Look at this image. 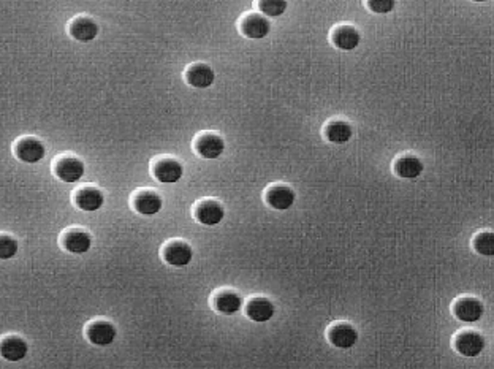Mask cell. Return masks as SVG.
<instances>
[{"instance_id":"6da1fadb","label":"cell","mask_w":494,"mask_h":369,"mask_svg":"<svg viewBox=\"0 0 494 369\" xmlns=\"http://www.w3.org/2000/svg\"><path fill=\"white\" fill-rule=\"evenodd\" d=\"M84 162L75 156H65L59 159L57 163L54 165V173H56L60 181H64V183L67 184L78 183L80 179H82V176H84Z\"/></svg>"},{"instance_id":"7a4b0ae2","label":"cell","mask_w":494,"mask_h":369,"mask_svg":"<svg viewBox=\"0 0 494 369\" xmlns=\"http://www.w3.org/2000/svg\"><path fill=\"white\" fill-rule=\"evenodd\" d=\"M46 156V147L43 143L34 138V136H26L16 145V157L24 163H38Z\"/></svg>"},{"instance_id":"3957f363","label":"cell","mask_w":494,"mask_h":369,"mask_svg":"<svg viewBox=\"0 0 494 369\" xmlns=\"http://www.w3.org/2000/svg\"><path fill=\"white\" fill-rule=\"evenodd\" d=\"M163 258L172 267H187L194 258V251L185 241H173L163 249Z\"/></svg>"},{"instance_id":"277c9868","label":"cell","mask_w":494,"mask_h":369,"mask_svg":"<svg viewBox=\"0 0 494 369\" xmlns=\"http://www.w3.org/2000/svg\"><path fill=\"white\" fill-rule=\"evenodd\" d=\"M87 339L91 341L94 345L107 347L116 339L118 330L111 322L108 321H95L92 322L86 330Z\"/></svg>"},{"instance_id":"5b68a950","label":"cell","mask_w":494,"mask_h":369,"mask_svg":"<svg viewBox=\"0 0 494 369\" xmlns=\"http://www.w3.org/2000/svg\"><path fill=\"white\" fill-rule=\"evenodd\" d=\"M184 167L176 159H162L154 165V176L163 184H174L183 178Z\"/></svg>"},{"instance_id":"8992f818","label":"cell","mask_w":494,"mask_h":369,"mask_svg":"<svg viewBox=\"0 0 494 369\" xmlns=\"http://www.w3.org/2000/svg\"><path fill=\"white\" fill-rule=\"evenodd\" d=\"M62 246L70 254H86L92 247V238L86 230L71 228L64 235Z\"/></svg>"},{"instance_id":"52a82bcc","label":"cell","mask_w":494,"mask_h":369,"mask_svg":"<svg viewBox=\"0 0 494 369\" xmlns=\"http://www.w3.org/2000/svg\"><path fill=\"white\" fill-rule=\"evenodd\" d=\"M328 338L338 349H350L358 341V332L350 323H336L329 328Z\"/></svg>"},{"instance_id":"ba28073f","label":"cell","mask_w":494,"mask_h":369,"mask_svg":"<svg viewBox=\"0 0 494 369\" xmlns=\"http://www.w3.org/2000/svg\"><path fill=\"white\" fill-rule=\"evenodd\" d=\"M241 32L252 40H262L271 32V23L262 15H249L241 23Z\"/></svg>"},{"instance_id":"9c48e42d","label":"cell","mask_w":494,"mask_h":369,"mask_svg":"<svg viewBox=\"0 0 494 369\" xmlns=\"http://www.w3.org/2000/svg\"><path fill=\"white\" fill-rule=\"evenodd\" d=\"M195 217L199 222L206 225V227H214V225L221 224L225 217V209L221 203L216 200H205L196 206Z\"/></svg>"},{"instance_id":"30bf717a","label":"cell","mask_w":494,"mask_h":369,"mask_svg":"<svg viewBox=\"0 0 494 369\" xmlns=\"http://www.w3.org/2000/svg\"><path fill=\"white\" fill-rule=\"evenodd\" d=\"M455 347H457V350L461 355L474 358V357H479L483 349H485V339H483V336L477 332H464L457 338Z\"/></svg>"},{"instance_id":"8fae6325","label":"cell","mask_w":494,"mask_h":369,"mask_svg":"<svg viewBox=\"0 0 494 369\" xmlns=\"http://www.w3.org/2000/svg\"><path fill=\"white\" fill-rule=\"evenodd\" d=\"M295 198V190L292 187L284 184L273 186L271 189L266 192V203L273 209H277V211H287L289 208H292Z\"/></svg>"},{"instance_id":"7c38bea8","label":"cell","mask_w":494,"mask_h":369,"mask_svg":"<svg viewBox=\"0 0 494 369\" xmlns=\"http://www.w3.org/2000/svg\"><path fill=\"white\" fill-rule=\"evenodd\" d=\"M196 152L200 154L206 161H214L219 159L225 151V143L222 136L217 134H203L199 140H196Z\"/></svg>"},{"instance_id":"4fadbf2b","label":"cell","mask_w":494,"mask_h":369,"mask_svg":"<svg viewBox=\"0 0 494 369\" xmlns=\"http://www.w3.org/2000/svg\"><path fill=\"white\" fill-rule=\"evenodd\" d=\"M75 203L82 211H98L105 203V195L97 187H82L76 192Z\"/></svg>"},{"instance_id":"5bb4252c","label":"cell","mask_w":494,"mask_h":369,"mask_svg":"<svg viewBox=\"0 0 494 369\" xmlns=\"http://www.w3.org/2000/svg\"><path fill=\"white\" fill-rule=\"evenodd\" d=\"M453 311L461 322L474 323L479 322L483 316V305L477 298H461L457 301Z\"/></svg>"},{"instance_id":"9a60e30c","label":"cell","mask_w":494,"mask_h":369,"mask_svg":"<svg viewBox=\"0 0 494 369\" xmlns=\"http://www.w3.org/2000/svg\"><path fill=\"white\" fill-rule=\"evenodd\" d=\"M274 311L276 309H274L273 303L268 298H263V296L252 298L249 303H247V307H246L247 317L257 323H265L268 321H271L274 316Z\"/></svg>"},{"instance_id":"2e32d148","label":"cell","mask_w":494,"mask_h":369,"mask_svg":"<svg viewBox=\"0 0 494 369\" xmlns=\"http://www.w3.org/2000/svg\"><path fill=\"white\" fill-rule=\"evenodd\" d=\"M70 35L75 38V40L87 43L95 40V37L98 35V26L92 18H87V16H80L76 18L70 26Z\"/></svg>"},{"instance_id":"e0dca14e","label":"cell","mask_w":494,"mask_h":369,"mask_svg":"<svg viewBox=\"0 0 494 369\" xmlns=\"http://www.w3.org/2000/svg\"><path fill=\"white\" fill-rule=\"evenodd\" d=\"M162 197L152 190H143L134 198V206L136 213L143 216H154L162 209Z\"/></svg>"},{"instance_id":"ac0fdd59","label":"cell","mask_w":494,"mask_h":369,"mask_svg":"<svg viewBox=\"0 0 494 369\" xmlns=\"http://www.w3.org/2000/svg\"><path fill=\"white\" fill-rule=\"evenodd\" d=\"M185 78H187V82L192 87L208 89V87L212 86L216 75H214V70L208 64H194L192 67H189Z\"/></svg>"},{"instance_id":"d6986e66","label":"cell","mask_w":494,"mask_h":369,"mask_svg":"<svg viewBox=\"0 0 494 369\" xmlns=\"http://www.w3.org/2000/svg\"><path fill=\"white\" fill-rule=\"evenodd\" d=\"M423 170H425L423 162H421L417 156H412V154L399 157L396 161V165H394V172H396L399 178H404V179L419 178V176L423 173Z\"/></svg>"},{"instance_id":"ffe728a7","label":"cell","mask_w":494,"mask_h":369,"mask_svg":"<svg viewBox=\"0 0 494 369\" xmlns=\"http://www.w3.org/2000/svg\"><path fill=\"white\" fill-rule=\"evenodd\" d=\"M0 350H2V357L5 360L19 361L27 355L29 345H27L26 341L19 338V336H7V338H3L2 341Z\"/></svg>"},{"instance_id":"44dd1931","label":"cell","mask_w":494,"mask_h":369,"mask_svg":"<svg viewBox=\"0 0 494 369\" xmlns=\"http://www.w3.org/2000/svg\"><path fill=\"white\" fill-rule=\"evenodd\" d=\"M361 42V34L354 26H341L334 30L333 43L342 51H352Z\"/></svg>"},{"instance_id":"7402d4cb","label":"cell","mask_w":494,"mask_h":369,"mask_svg":"<svg viewBox=\"0 0 494 369\" xmlns=\"http://www.w3.org/2000/svg\"><path fill=\"white\" fill-rule=\"evenodd\" d=\"M214 307L217 312L223 314V316H233L243 307V298L232 290L221 291L214 300Z\"/></svg>"},{"instance_id":"603a6c76","label":"cell","mask_w":494,"mask_h":369,"mask_svg":"<svg viewBox=\"0 0 494 369\" xmlns=\"http://www.w3.org/2000/svg\"><path fill=\"white\" fill-rule=\"evenodd\" d=\"M354 130L350 127L349 123L345 120H333L329 123L325 129V136L328 141L336 143V145H344L350 138H352Z\"/></svg>"},{"instance_id":"cb8c5ba5","label":"cell","mask_w":494,"mask_h":369,"mask_svg":"<svg viewBox=\"0 0 494 369\" xmlns=\"http://www.w3.org/2000/svg\"><path fill=\"white\" fill-rule=\"evenodd\" d=\"M474 247L482 255H486V257L494 255V235L491 231L490 233H488V231H483V233H480L475 238Z\"/></svg>"},{"instance_id":"d4e9b609","label":"cell","mask_w":494,"mask_h":369,"mask_svg":"<svg viewBox=\"0 0 494 369\" xmlns=\"http://www.w3.org/2000/svg\"><path fill=\"white\" fill-rule=\"evenodd\" d=\"M259 8L262 13L270 16V18H277V16L285 13L287 2H284V0H262L259 2Z\"/></svg>"},{"instance_id":"484cf974","label":"cell","mask_w":494,"mask_h":369,"mask_svg":"<svg viewBox=\"0 0 494 369\" xmlns=\"http://www.w3.org/2000/svg\"><path fill=\"white\" fill-rule=\"evenodd\" d=\"M19 244L12 235H2L0 236V257L2 260H8L18 254Z\"/></svg>"},{"instance_id":"4316f807","label":"cell","mask_w":494,"mask_h":369,"mask_svg":"<svg viewBox=\"0 0 494 369\" xmlns=\"http://www.w3.org/2000/svg\"><path fill=\"white\" fill-rule=\"evenodd\" d=\"M369 7L376 13H390L394 8L393 0H371Z\"/></svg>"}]
</instances>
